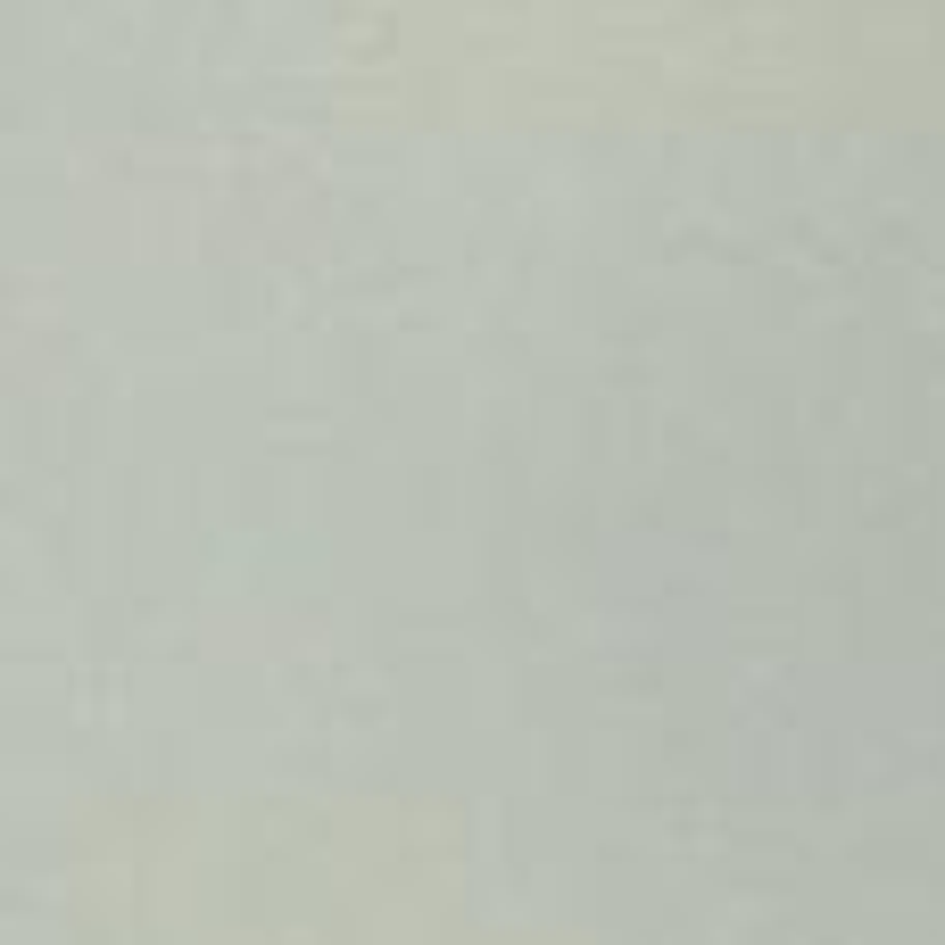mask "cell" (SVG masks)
I'll return each instance as SVG.
<instances>
[{
  "label": "cell",
  "mask_w": 945,
  "mask_h": 945,
  "mask_svg": "<svg viewBox=\"0 0 945 945\" xmlns=\"http://www.w3.org/2000/svg\"><path fill=\"white\" fill-rule=\"evenodd\" d=\"M58 390H67V349H58ZM83 423H92V407H83ZM67 432H76V398H67ZM76 465H100V432L76 440Z\"/></svg>",
  "instance_id": "cell-1"
}]
</instances>
